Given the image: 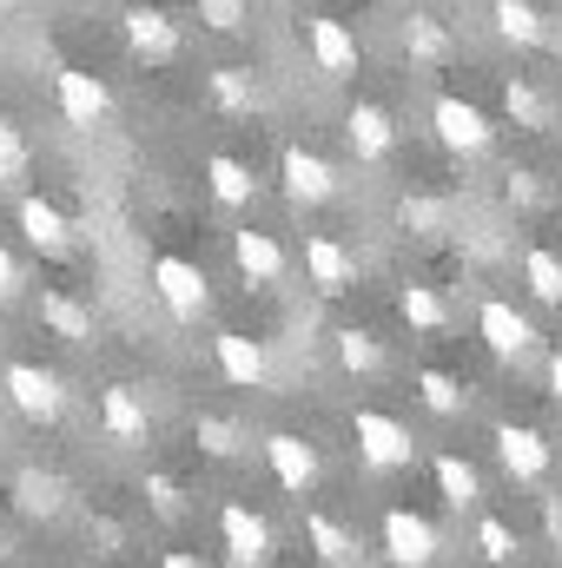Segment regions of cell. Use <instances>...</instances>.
Wrapping results in <instances>:
<instances>
[{
    "mask_svg": "<svg viewBox=\"0 0 562 568\" xmlns=\"http://www.w3.org/2000/svg\"><path fill=\"white\" fill-rule=\"evenodd\" d=\"M7 404L27 417V424H60V410H67V390H60V377L53 371H40V364H7Z\"/></svg>",
    "mask_w": 562,
    "mask_h": 568,
    "instance_id": "cell-1",
    "label": "cell"
},
{
    "mask_svg": "<svg viewBox=\"0 0 562 568\" xmlns=\"http://www.w3.org/2000/svg\"><path fill=\"white\" fill-rule=\"evenodd\" d=\"M351 436H358V456L371 469H404L418 456V436L398 424V417H384V410H358L351 417Z\"/></svg>",
    "mask_w": 562,
    "mask_h": 568,
    "instance_id": "cell-2",
    "label": "cell"
},
{
    "mask_svg": "<svg viewBox=\"0 0 562 568\" xmlns=\"http://www.w3.org/2000/svg\"><path fill=\"white\" fill-rule=\"evenodd\" d=\"M430 126H436V140L450 145V152H463V159L490 152V140H496V126L483 120V106H470V100H456V93H443V100L430 106Z\"/></svg>",
    "mask_w": 562,
    "mask_h": 568,
    "instance_id": "cell-3",
    "label": "cell"
},
{
    "mask_svg": "<svg viewBox=\"0 0 562 568\" xmlns=\"http://www.w3.org/2000/svg\"><path fill=\"white\" fill-rule=\"evenodd\" d=\"M219 542H225V562L232 568H265L272 562V529H265V516H252L245 503H225V509H219Z\"/></svg>",
    "mask_w": 562,
    "mask_h": 568,
    "instance_id": "cell-4",
    "label": "cell"
},
{
    "mask_svg": "<svg viewBox=\"0 0 562 568\" xmlns=\"http://www.w3.org/2000/svg\"><path fill=\"white\" fill-rule=\"evenodd\" d=\"M152 291L165 297V311H172L179 324H199V317H205V304H212L205 272H199V265H185V258H159V265H152Z\"/></svg>",
    "mask_w": 562,
    "mask_h": 568,
    "instance_id": "cell-5",
    "label": "cell"
},
{
    "mask_svg": "<svg viewBox=\"0 0 562 568\" xmlns=\"http://www.w3.org/2000/svg\"><path fill=\"white\" fill-rule=\"evenodd\" d=\"M476 331H483V344H490V357H503V364H516L530 344H536V324L516 311V304H503V297H490L483 311H476Z\"/></svg>",
    "mask_w": 562,
    "mask_h": 568,
    "instance_id": "cell-6",
    "label": "cell"
},
{
    "mask_svg": "<svg viewBox=\"0 0 562 568\" xmlns=\"http://www.w3.org/2000/svg\"><path fill=\"white\" fill-rule=\"evenodd\" d=\"M384 556L398 568H430L436 562V529L418 509H384Z\"/></svg>",
    "mask_w": 562,
    "mask_h": 568,
    "instance_id": "cell-7",
    "label": "cell"
},
{
    "mask_svg": "<svg viewBox=\"0 0 562 568\" xmlns=\"http://www.w3.org/2000/svg\"><path fill=\"white\" fill-rule=\"evenodd\" d=\"M120 33H127V47L152 60V67H165V60H179V27H172V13H159V7H127L120 13Z\"/></svg>",
    "mask_w": 562,
    "mask_h": 568,
    "instance_id": "cell-8",
    "label": "cell"
},
{
    "mask_svg": "<svg viewBox=\"0 0 562 568\" xmlns=\"http://www.w3.org/2000/svg\"><path fill=\"white\" fill-rule=\"evenodd\" d=\"M279 179H284V199H291V205H324V199L338 192V172H331L318 152H304V145H284Z\"/></svg>",
    "mask_w": 562,
    "mask_h": 568,
    "instance_id": "cell-9",
    "label": "cell"
},
{
    "mask_svg": "<svg viewBox=\"0 0 562 568\" xmlns=\"http://www.w3.org/2000/svg\"><path fill=\"white\" fill-rule=\"evenodd\" d=\"M53 100H60V120H67V126H100L107 106H113L107 87H100L93 73H80V67H60V73H53Z\"/></svg>",
    "mask_w": 562,
    "mask_h": 568,
    "instance_id": "cell-10",
    "label": "cell"
},
{
    "mask_svg": "<svg viewBox=\"0 0 562 568\" xmlns=\"http://www.w3.org/2000/svg\"><path fill=\"white\" fill-rule=\"evenodd\" d=\"M265 463H272V476H279L291 496H311V489H318V449H311L304 436L272 429V436H265Z\"/></svg>",
    "mask_w": 562,
    "mask_h": 568,
    "instance_id": "cell-11",
    "label": "cell"
},
{
    "mask_svg": "<svg viewBox=\"0 0 562 568\" xmlns=\"http://www.w3.org/2000/svg\"><path fill=\"white\" fill-rule=\"evenodd\" d=\"M304 40H311V60H318V73H331V80H351L358 73V33L344 27V20H304Z\"/></svg>",
    "mask_w": 562,
    "mask_h": 568,
    "instance_id": "cell-12",
    "label": "cell"
},
{
    "mask_svg": "<svg viewBox=\"0 0 562 568\" xmlns=\"http://www.w3.org/2000/svg\"><path fill=\"white\" fill-rule=\"evenodd\" d=\"M496 456H503V469L516 483H543L550 476V443L523 424H496Z\"/></svg>",
    "mask_w": 562,
    "mask_h": 568,
    "instance_id": "cell-13",
    "label": "cell"
},
{
    "mask_svg": "<svg viewBox=\"0 0 562 568\" xmlns=\"http://www.w3.org/2000/svg\"><path fill=\"white\" fill-rule=\"evenodd\" d=\"M20 232H27V245L33 252H47V258H60L67 245H73V225H67V212L53 205V199H20Z\"/></svg>",
    "mask_w": 562,
    "mask_h": 568,
    "instance_id": "cell-14",
    "label": "cell"
},
{
    "mask_svg": "<svg viewBox=\"0 0 562 568\" xmlns=\"http://www.w3.org/2000/svg\"><path fill=\"white\" fill-rule=\"evenodd\" d=\"M304 278L318 284L324 297H338V291H351V278H358V265H351V252H344L338 239L311 232V239H304Z\"/></svg>",
    "mask_w": 562,
    "mask_h": 568,
    "instance_id": "cell-15",
    "label": "cell"
},
{
    "mask_svg": "<svg viewBox=\"0 0 562 568\" xmlns=\"http://www.w3.org/2000/svg\"><path fill=\"white\" fill-rule=\"evenodd\" d=\"M304 542H311V556H318L324 568H358V562H364L358 536H351L338 516H324V509H311V516H304Z\"/></svg>",
    "mask_w": 562,
    "mask_h": 568,
    "instance_id": "cell-16",
    "label": "cell"
},
{
    "mask_svg": "<svg viewBox=\"0 0 562 568\" xmlns=\"http://www.w3.org/2000/svg\"><path fill=\"white\" fill-rule=\"evenodd\" d=\"M232 258H239V272L259 284V291H272L284 278V245L272 232H232Z\"/></svg>",
    "mask_w": 562,
    "mask_h": 568,
    "instance_id": "cell-17",
    "label": "cell"
},
{
    "mask_svg": "<svg viewBox=\"0 0 562 568\" xmlns=\"http://www.w3.org/2000/svg\"><path fill=\"white\" fill-rule=\"evenodd\" d=\"M212 351H219V371H225L239 390H259V384H265V351H259L245 331H219Z\"/></svg>",
    "mask_w": 562,
    "mask_h": 568,
    "instance_id": "cell-18",
    "label": "cell"
},
{
    "mask_svg": "<svg viewBox=\"0 0 562 568\" xmlns=\"http://www.w3.org/2000/svg\"><path fill=\"white\" fill-rule=\"evenodd\" d=\"M100 424H107V436L113 443H127V449H140L145 443V404L127 390V384H107V397H100Z\"/></svg>",
    "mask_w": 562,
    "mask_h": 568,
    "instance_id": "cell-19",
    "label": "cell"
},
{
    "mask_svg": "<svg viewBox=\"0 0 562 568\" xmlns=\"http://www.w3.org/2000/svg\"><path fill=\"white\" fill-rule=\"evenodd\" d=\"M344 140H351V152H358V159H384V152L398 145V126H391V113H384V106H351Z\"/></svg>",
    "mask_w": 562,
    "mask_h": 568,
    "instance_id": "cell-20",
    "label": "cell"
},
{
    "mask_svg": "<svg viewBox=\"0 0 562 568\" xmlns=\"http://www.w3.org/2000/svg\"><path fill=\"white\" fill-rule=\"evenodd\" d=\"M205 185H212V199H219V205H252V199H259L252 165H239L232 152H212V159H205Z\"/></svg>",
    "mask_w": 562,
    "mask_h": 568,
    "instance_id": "cell-21",
    "label": "cell"
},
{
    "mask_svg": "<svg viewBox=\"0 0 562 568\" xmlns=\"http://www.w3.org/2000/svg\"><path fill=\"white\" fill-rule=\"evenodd\" d=\"M40 324L53 337H67V344H87L93 337V311L80 297H67V291H40Z\"/></svg>",
    "mask_w": 562,
    "mask_h": 568,
    "instance_id": "cell-22",
    "label": "cell"
},
{
    "mask_svg": "<svg viewBox=\"0 0 562 568\" xmlns=\"http://www.w3.org/2000/svg\"><path fill=\"white\" fill-rule=\"evenodd\" d=\"M60 503H67L60 476H47V469H20L13 476V509L20 516H60Z\"/></svg>",
    "mask_w": 562,
    "mask_h": 568,
    "instance_id": "cell-23",
    "label": "cell"
},
{
    "mask_svg": "<svg viewBox=\"0 0 562 568\" xmlns=\"http://www.w3.org/2000/svg\"><path fill=\"white\" fill-rule=\"evenodd\" d=\"M490 20H496V33H503L510 47H543V33H550L536 0H496V7H490Z\"/></svg>",
    "mask_w": 562,
    "mask_h": 568,
    "instance_id": "cell-24",
    "label": "cell"
},
{
    "mask_svg": "<svg viewBox=\"0 0 562 568\" xmlns=\"http://www.w3.org/2000/svg\"><path fill=\"white\" fill-rule=\"evenodd\" d=\"M331 344H338V364H344L351 377H378V371H384V344H378L371 331H358V324H344V331H338Z\"/></svg>",
    "mask_w": 562,
    "mask_h": 568,
    "instance_id": "cell-25",
    "label": "cell"
},
{
    "mask_svg": "<svg viewBox=\"0 0 562 568\" xmlns=\"http://www.w3.org/2000/svg\"><path fill=\"white\" fill-rule=\"evenodd\" d=\"M436 489H443V503L450 509H476V496H483V483H476V469L463 463V456H436Z\"/></svg>",
    "mask_w": 562,
    "mask_h": 568,
    "instance_id": "cell-26",
    "label": "cell"
},
{
    "mask_svg": "<svg viewBox=\"0 0 562 568\" xmlns=\"http://www.w3.org/2000/svg\"><path fill=\"white\" fill-rule=\"evenodd\" d=\"M398 317H404L411 331H443V324H450V311H443V297H436L430 284H404V291H398Z\"/></svg>",
    "mask_w": 562,
    "mask_h": 568,
    "instance_id": "cell-27",
    "label": "cell"
},
{
    "mask_svg": "<svg viewBox=\"0 0 562 568\" xmlns=\"http://www.w3.org/2000/svg\"><path fill=\"white\" fill-rule=\"evenodd\" d=\"M404 53H411V60H423V67H436V60L450 53V33H443V20L411 13V20H404Z\"/></svg>",
    "mask_w": 562,
    "mask_h": 568,
    "instance_id": "cell-28",
    "label": "cell"
},
{
    "mask_svg": "<svg viewBox=\"0 0 562 568\" xmlns=\"http://www.w3.org/2000/svg\"><path fill=\"white\" fill-rule=\"evenodd\" d=\"M503 113H510L523 133H543V126H550V106H543V93H536L530 80H510V87H503Z\"/></svg>",
    "mask_w": 562,
    "mask_h": 568,
    "instance_id": "cell-29",
    "label": "cell"
},
{
    "mask_svg": "<svg viewBox=\"0 0 562 568\" xmlns=\"http://www.w3.org/2000/svg\"><path fill=\"white\" fill-rule=\"evenodd\" d=\"M192 443H199L205 456H219V463H232V456L245 449V429L232 424V417H199V424H192Z\"/></svg>",
    "mask_w": 562,
    "mask_h": 568,
    "instance_id": "cell-30",
    "label": "cell"
},
{
    "mask_svg": "<svg viewBox=\"0 0 562 568\" xmlns=\"http://www.w3.org/2000/svg\"><path fill=\"white\" fill-rule=\"evenodd\" d=\"M418 397L436 410V417H456V410L470 404V390H463L450 371H418Z\"/></svg>",
    "mask_w": 562,
    "mask_h": 568,
    "instance_id": "cell-31",
    "label": "cell"
},
{
    "mask_svg": "<svg viewBox=\"0 0 562 568\" xmlns=\"http://www.w3.org/2000/svg\"><path fill=\"white\" fill-rule=\"evenodd\" d=\"M523 284H530V291H536L543 304H562V258H556V252H543V245H536V252L523 258Z\"/></svg>",
    "mask_w": 562,
    "mask_h": 568,
    "instance_id": "cell-32",
    "label": "cell"
},
{
    "mask_svg": "<svg viewBox=\"0 0 562 568\" xmlns=\"http://www.w3.org/2000/svg\"><path fill=\"white\" fill-rule=\"evenodd\" d=\"M212 100H219L225 113H252V106H259V87H252L239 67H219V73H212Z\"/></svg>",
    "mask_w": 562,
    "mask_h": 568,
    "instance_id": "cell-33",
    "label": "cell"
},
{
    "mask_svg": "<svg viewBox=\"0 0 562 568\" xmlns=\"http://www.w3.org/2000/svg\"><path fill=\"white\" fill-rule=\"evenodd\" d=\"M27 165H33V152H27V133H20L13 120H0V185L27 179Z\"/></svg>",
    "mask_w": 562,
    "mask_h": 568,
    "instance_id": "cell-34",
    "label": "cell"
},
{
    "mask_svg": "<svg viewBox=\"0 0 562 568\" xmlns=\"http://www.w3.org/2000/svg\"><path fill=\"white\" fill-rule=\"evenodd\" d=\"M476 549H483L490 562H510V556H516V529L496 523V516H483V523H476Z\"/></svg>",
    "mask_w": 562,
    "mask_h": 568,
    "instance_id": "cell-35",
    "label": "cell"
},
{
    "mask_svg": "<svg viewBox=\"0 0 562 568\" xmlns=\"http://www.w3.org/2000/svg\"><path fill=\"white\" fill-rule=\"evenodd\" d=\"M398 219H404L411 232H443V225H450V205H436V199H404Z\"/></svg>",
    "mask_w": 562,
    "mask_h": 568,
    "instance_id": "cell-36",
    "label": "cell"
},
{
    "mask_svg": "<svg viewBox=\"0 0 562 568\" xmlns=\"http://www.w3.org/2000/svg\"><path fill=\"white\" fill-rule=\"evenodd\" d=\"M199 20L212 33H239L245 27V0H199Z\"/></svg>",
    "mask_w": 562,
    "mask_h": 568,
    "instance_id": "cell-37",
    "label": "cell"
},
{
    "mask_svg": "<svg viewBox=\"0 0 562 568\" xmlns=\"http://www.w3.org/2000/svg\"><path fill=\"white\" fill-rule=\"evenodd\" d=\"M503 199H510V205H536V199H543L536 172H530V165H510V172H503Z\"/></svg>",
    "mask_w": 562,
    "mask_h": 568,
    "instance_id": "cell-38",
    "label": "cell"
},
{
    "mask_svg": "<svg viewBox=\"0 0 562 568\" xmlns=\"http://www.w3.org/2000/svg\"><path fill=\"white\" fill-rule=\"evenodd\" d=\"M145 496H152V509H159V516H179V509H185V496H179V483H172V476H145Z\"/></svg>",
    "mask_w": 562,
    "mask_h": 568,
    "instance_id": "cell-39",
    "label": "cell"
},
{
    "mask_svg": "<svg viewBox=\"0 0 562 568\" xmlns=\"http://www.w3.org/2000/svg\"><path fill=\"white\" fill-rule=\"evenodd\" d=\"M7 297H20V265L0 252V304H7Z\"/></svg>",
    "mask_w": 562,
    "mask_h": 568,
    "instance_id": "cell-40",
    "label": "cell"
},
{
    "mask_svg": "<svg viewBox=\"0 0 562 568\" xmlns=\"http://www.w3.org/2000/svg\"><path fill=\"white\" fill-rule=\"evenodd\" d=\"M159 568H205V562H199V556H185V549H172V556H165Z\"/></svg>",
    "mask_w": 562,
    "mask_h": 568,
    "instance_id": "cell-41",
    "label": "cell"
},
{
    "mask_svg": "<svg viewBox=\"0 0 562 568\" xmlns=\"http://www.w3.org/2000/svg\"><path fill=\"white\" fill-rule=\"evenodd\" d=\"M550 397H556V404H562V351H556V357H550Z\"/></svg>",
    "mask_w": 562,
    "mask_h": 568,
    "instance_id": "cell-42",
    "label": "cell"
},
{
    "mask_svg": "<svg viewBox=\"0 0 562 568\" xmlns=\"http://www.w3.org/2000/svg\"><path fill=\"white\" fill-rule=\"evenodd\" d=\"M7 556H13V542H7V529H0V562H7Z\"/></svg>",
    "mask_w": 562,
    "mask_h": 568,
    "instance_id": "cell-43",
    "label": "cell"
},
{
    "mask_svg": "<svg viewBox=\"0 0 562 568\" xmlns=\"http://www.w3.org/2000/svg\"><path fill=\"white\" fill-rule=\"evenodd\" d=\"M0 7H20V0H0Z\"/></svg>",
    "mask_w": 562,
    "mask_h": 568,
    "instance_id": "cell-44",
    "label": "cell"
}]
</instances>
